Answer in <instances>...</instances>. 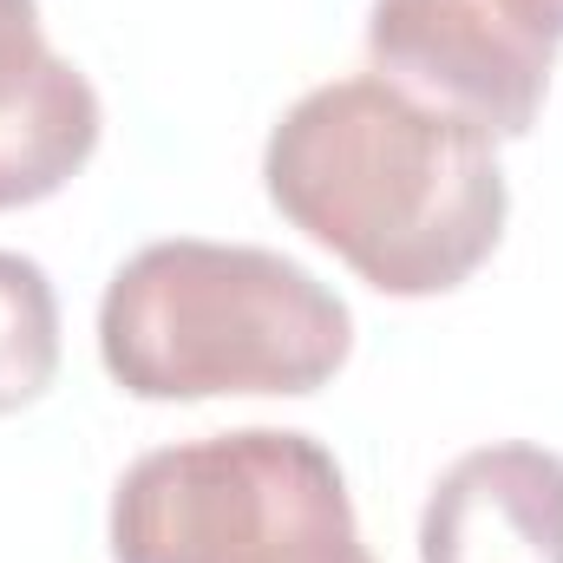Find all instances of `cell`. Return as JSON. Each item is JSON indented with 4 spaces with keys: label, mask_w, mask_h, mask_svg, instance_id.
<instances>
[{
    "label": "cell",
    "mask_w": 563,
    "mask_h": 563,
    "mask_svg": "<svg viewBox=\"0 0 563 563\" xmlns=\"http://www.w3.org/2000/svg\"><path fill=\"white\" fill-rule=\"evenodd\" d=\"M282 217L380 295H445L505 236L498 139L380 73L301 92L263 151Z\"/></svg>",
    "instance_id": "1"
},
{
    "label": "cell",
    "mask_w": 563,
    "mask_h": 563,
    "mask_svg": "<svg viewBox=\"0 0 563 563\" xmlns=\"http://www.w3.org/2000/svg\"><path fill=\"white\" fill-rule=\"evenodd\" d=\"M106 374L132 400L314 394L354 354L347 301L256 243H144L99 301Z\"/></svg>",
    "instance_id": "2"
},
{
    "label": "cell",
    "mask_w": 563,
    "mask_h": 563,
    "mask_svg": "<svg viewBox=\"0 0 563 563\" xmlns=\"http://www.w3.org/2000/svg\"><path fill=\"white\" fill-rule=\"evenodd\" d=\"M112 563H374L334 452L243 426L157 445L112 492Z\"/></svg>",
    "instance_id": "3"
},
{
    "label": "cell",
    "mask_w": 563,
    "mask_h": 563,
    "mask_svg": "<svg viewBox=\"0 0 563 563\" xmlns=\"http://www.w3.org/2000/svg\"><path fill=\"white\" fill-rule=\"evenodd\" d=\"M367 59L380 79L492 139H525L544 112L558 46L492 0H374Z\"/></svg>",
    "instance_id": "4"
},
{
    "label": "cell",
    "mask_w": 563,
    "mask_h": 563,
    "mask_svg": "<svg viewBox=\"0 0 563 563\" xmlns=\"http://www.w3.org/2000/svg\"><path fill=\"white\" fill-rule=\"evenodd\" d=\"M420 563H563V459L525 439L452 459L426 498Z\"/></svg>",
    "instance_id": "5"
},
{
    "label": "cell",
    "mask_w": 563,
    "mask_h": 563,
    "mask_svg": "<svg viewBox=\"0 0 563 563\" xmlns=\"http://www.w3.org/2000/svg\"><path fill=\"white\" fill-rule=\"evenodd\" d=\"M99 92L40 33V0H0V210L53 197L99 151Z\"/></svg>",
    "instance_id": "6"
},
{
    "label": "cell",
    "mask_w": 563,
    "mask_h": 563,
    "mask_svg": "<svg viewBox=\"0 0 563 563\" xmlns=\"http://www.w3.org/2000/svg\"><path fill=\"white\" fill-rule=\"evenodd\" d=\"M59 374V301L33 256L0 250V413L33 407Z\"/></svg>",
    "instance_id": "7"
},
{
    "label": "cell",
    "mask_w": 563,
    "mask_h": 563,
    "mask_svg": "<svg viewBox=\"0 0 563 563\" xmlns=\"http://www.w3.org/2000/svg\"><path fill=\"white\" fill-rule=\"evenodd\" d=\"M492 7H498V13H511L518 26H531V33H538V40H551V46L563 40V0H492Z\"/></svg>",
    "instance_id": "8"
}]
</instances>
